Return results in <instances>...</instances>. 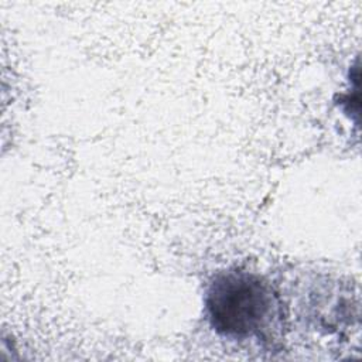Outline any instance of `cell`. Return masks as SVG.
<instances>
[{"label":"cell","mask_w":362,"mask_h":362,"mask_svg":"<svg viewBox=\"0 0 362 362\" xmlns=\"http://www.w3.org/2000/svg\"><path fill=\"white\" fill-rule=\"evenodd\" d=\"M211 327L229 339H272L281 324V304L262 276L245 270L218 273L205 294Z\"/></svg>","instance_id":"obj_1"}]
</instances>
